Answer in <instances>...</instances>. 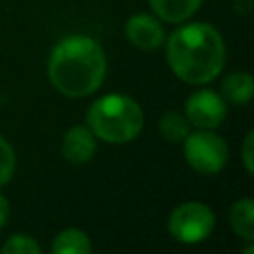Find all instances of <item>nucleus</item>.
<instances>
[{
  "mask_svg": "<svg viewBox=\"0 0 254 254\" xmlns=\"http://www.w3.org/2000/svg\"><path fill=\"white\" fill-rule=\"evenodd\" d=\"M8 214H10V204H8L6 196H4V194H0V228L6 224Z\"/></svg>",
  "mask_w": 254,
  "mask_h": 254,
  "instance_id": "17",
  "label": "nucleus"
},
{
  "mask_svg": "<svg viewBox=\"0 0 254 254\" xmlns=\"http://www.w3.org/2000/svg\"><path fill=\"white\" fill-rule=\"evenodd\" d=\"M54 254H89L91 252V240L85 232L77 228H65L58 232L52 244Z\"/></svg>",
  "mask_w": 254,
  "mask_h": 254,
  "instance_id": "12",
  "label": "nucleus"
},
{
  "mask_svg": "<svg viewBox=\"0 0 254 254\" xmlns=\"http://www.w3.org/2000/svg\"><path fill=\"white\" fill-rule=\"evenodd\" d=\"M252 93H254V81L252 75L246 71L230 73L222 81V95L236 105L248 103L252 99Z\"/></svg>",
  "mask_w": 254,
  "mask_h": 254,
  "instance_id": "10",
  "label": "nucleus"
},
{
  "mask_svg": "<svg viewBox=\"0 0 254 254\" xmlns=\"http://www.w3.org/2000/svg\"><path fill=\"white\" fill-rule=\"evenodd\" d=\"M226 50L218 30L192 22L175 30L167 40V62L173 73L187 83L212 81L224 67Z\"/></svg>",
  "mask_w": 254,
  "mask_h": 254,
  "instance_id": "1",
  "label": "nucleus"
},
{
  "mask_svg": "<svg viewBox=\"0 0 254 254\" xmlns=\"http://www.w3.org/2000/svg\"><path fill=\"white\" fill-rule=\"evenodd\" d=\"M214 220L216 218L210 206L198 200H187L171 210L167 228L175 240L183 244H196L212 232Z\"/></svg>",
  "mask_w": 254,
  "mask_h": 254,
  "instance_id": "4",
  "label": "nucleus"
},
{
  "mask_svg": "<svg viewBox=\"0 0 254 254\" xmlns=\"http://www.w3.org/2000/svg\"><path fill=\"white\" fill-rule=\"evenodd\" d=\"M145 117L141 105L123 93H107L95 99L87 111V127L107 143H127L143 129Z\"/></svg>",
  "mask_w": 254,
  "mask_h": 254,
  "instance_id": "3",
  "label": "nucleus"
},
{
  "mask_svg": "<svg viewBox=\"0 0 254 254\" xmlns=\"http://www.w3.org/2000/svg\"><path fill=\"white\" fill-rule=\"evenodd\" d=\"M14 167H16L14 149H12L10 143L0 135V187L6 185V183L12 179Z\"/></svg>",
  "mask_w": 254,
  "mask_h": 254,
  "instance_id": "15",
  "label": "nucleus"
},
{
  "mask_svg": "<svg viewBox=\"0 0 254 254\" xmlns=\"http://www.w3.org/2000/svg\"><path fill=\"white\" fill-rule=\"evenodd\" d=\"M252 145H254V133L250 131L242 143V163H244V169L246 173H254V163H252Z\"/></svg>",
  "mask_w": 254,
  "mask_h": 254,
  "instance_id": "16",
  "label": "nucleus"
},
{
  "mask_svg": "<svg viewBox=\"0 0 254 254\" xmlns=\"http://www.w3.org/2000/svg\"><path fill=\"white\" fill-rule=\"evenodd\" d=\"M185 115L198 129H214L226 117V103L216 91L200 89L185 101Z\"/></svg>",
  "mask_w": 254,
  "mask_h": 254,
  "instance_id": "6",
  "label": "nucleus"
},
{
  "mask_svg": "<svg viewBox=\"0 0 254 254\" xmlns=\"http://www.w3.org/2000/svg\"><path fill=\"white\" fill-rule=\"evenodd\" d=\"M230 226L240 238H244L248 242L254 240V202H252V198H242L232 204Z\"/></svg>",
  "mask_w": 254,
  "mask_h": 254,
  "instance_id": "11",
  "label": "nucleus"
},
{
  "mask_svg": "<svg viewBox=\"0 0 254 254\" xmlns=\"http://www.w3.org/2000/svg\"><path fill=\"white\" fill-rule=\"evenodd\" d=\"M2 252L4 254H40L42 246L30 234H12L4 242Z\"/></svg>",
  "mask_w": 254,
  "mask_h": 254,
  "instance_id": "14",
  "label": "nucleus"
},
{
  "mask_svg": "<svg viewBox=\"0 0 254 254\" xmlns=\"http://www.w3.org/2000/svg\"><path fill=\"white\" fill-rule=\"evenodd\" d=\"M95 153V135L85 125H71L62 141V155L73 165L87 163Z\"/></svg>",
  "mask_w": 254,
  "mask_h": 254,
  "instance_id": "8",
  "label": "nucleus"
},
{
  "mask_svg": "<svg viewBox=\"0 0 254 254\" xmlns=\"http://www.w3.org/2000/svg\"><path fill=\"white\" fill-rule=\"evenodd\" d=\"M159 133L169 143H183L185 137L190 133V123L187 115L179 111H167L159 119Z\"/></svg>",
  "mask_w": 254,
  "mask_h": 254,
  "instance_id": "13",
  "label": "nucleus"
},
{
  "mask_svg": "<svg viewBox=\"0 0 254 254\" xmlns=\"http://www.w3.org/2000/svg\"><path fill=\"white\" fill-rule=\"evenodd\" d=\"M125 36L135 48L151 52V50H157L163 44L165 30H163V26L159 24V20L155 16L139 12V14H133L125 22Z\"/></svg>",
  "mask_w": 254,
  "mask_h": 254,
  "instance_id": "7",
  "label": "nucleus"
},
{
  "mask_svg": "<svg viewBox=\"0 0 254 254\" xmlns=\"http://www.w3.org/2000/svg\"><path fill=\"white\" fill-rule=\"evenodd\" d=\"M149 4L161 20L177 24L192 16L200 8L202 0H149Z\"/></svg>",
  "mask_w": 254,
  "mask_h": 254,
  "instance_id": "9",
  "label": "nucleus"
},
{
  "mask_svg": "<svg viewBox=\"0 0 254 254\" xmlns=\"http://www.w3.org/2000/svg\"><path fill=\"white\" fill-rule=\"evenodd\" d=\"M183 153L187 163L200 175H214L228 163V147L222 137L210 129L189 133L183 141Z\"/></svg>",
  "mask_w": 254,
  "mask_h": 254,
  "instance_id": "5",
  "label": "nucleus"
},
{
  "mask_svg": "<svg viewBox=\"0 0 254 254\" xmlns=\"http://www.w3.org/2000/svg\"><path fill=\"white\" fill-rule=\"evenodd\" d=\"M105 54L89 36H65L60 40L48 62L52 85L67 97H85L99 89L105 77Z\"/></svg>",
  "mask_w": 254,
  "mask_h": 254,
  "instance_id": "2",
  "label": "nucleus"
}]
</instances>
